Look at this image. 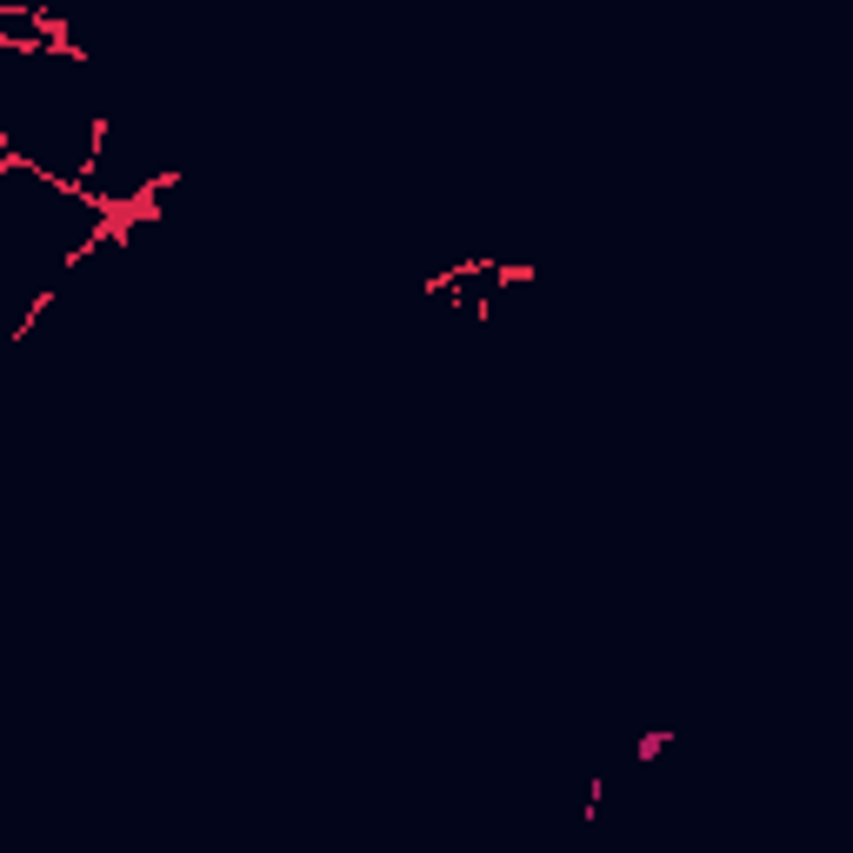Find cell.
<instances>
[{
	"instance_id": "cell-1",
	"label": "cell",
	"mask_w": 853,
	"mask_h": 853,
	"mask_svg": "<svg viewBox=\"0 0 853 853\" xmlns=\"http://www.w3.org/2000/svg\"><path fill=\"white\" fill-rule=\"evenodd\" d=\"M673 740H680V733H673V727H647V733H640V740H634V760H640V766H653V760H660V753H667V747H673Z\"/></svg>"
}]
</instances>
